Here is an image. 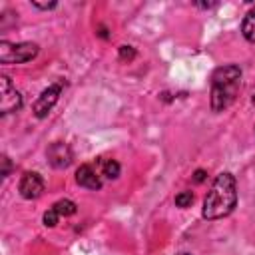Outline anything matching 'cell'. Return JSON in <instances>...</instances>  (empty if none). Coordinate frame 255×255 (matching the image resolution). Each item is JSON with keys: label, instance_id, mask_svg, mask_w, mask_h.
I'll return each instance as SVG.
<instances>
[{"label": "cell", "instance_id": "12", "mask_svg": "<svg viewBox=\"0 0 255 255\" xmlns=\"http://www.w3.org/2000/svg\"><path fill=\"white\" fill-rule=\"evenodd\" d=\"M193 201V193L191 191H181L175 195V205L177 207H189Z\"/></svg>", "mask_w": 255, "mask_h": 255}, {"label": "cell", "instance_id": "10", "mask_svg": "<svg viewBox=\"0 0 255 255\" xmlns=\"http://www.w3.org/2000/svg\"><path fill=\"white\" fill-rule=\"evenodd\" d=\"M100 165V173L108 179H116L120 175V163L116 159H98Z\"/></svg>", "mask_w": 255, "mask_h": 255}, {"label": "cell", "instance_id": "6", "mask_svg": "<svg viewBox=\"0 0 255 255\" xmlns=\"http://www.w3.org/2000/svg\"><path fill=\"white\" fill-rule=\"evenodd\" d=\"M18 189H20V195H22L24 199H36V197H40V193L44 191V179H42V175L36 173V171H26V173L22 175V179H20Z\"/></svg>", "mask_w": 255, "mask_h": 255}, {"label": "cell", "instance_id": "9", "mask_svg": "<svg viewBox=\"0 0 255 255\" xmlns=\"http://www.w3.org/2000/svg\"><path fill=\"white\" fill-rule=\"evenodd\" d=\"M241 34L247 42L255 44V6L245 14V18L241 22Z\"/></svg>", "mask_w": 255, "mask_h": 255}, {"label": "cell", "instance_id": "11", "mask_svg": "<svg viewBox=\"0 0 255 255\" xmlns=\"http://www.w3.org/2000/svg\"><path fill=\"white\" fill-rule=\"evenodd\" d=\"M52 207L56 209L58 215H74V213H76V203L70 201V199H60V201H56Z\"/></svg>", "mask_w": 255, "mask_h": 255}, {"label": "cell", "instance_id": "8", "mask_svg": "<svg viewBox=\"0 0 255 255\" xmlns=\"http://www.w3.org/2000/svg\"><path fill=\"white\" fill-rule=\"evenodd\" d=\"M100 169H96V165L92 163H84L78 167L76 171V181L82 185V187H88V189H100L102 187V179H100Z\"/></svg>", "mask_w": 255, "mask_h": 255}, {"label": "cell", "instance_id": "16", "mask_svg": "<svg viewBox=\"0 0 255 255\" xmlns=\"http://www.w3.org/2000/svg\"><path fill=\"white\" fill-rule=\"evenodd\" d=\"M2 163H4V171H2V175H4V177H8V173H10V161H8V157H6V155L2 157Z\"/></svg>", "mask_w": 255, "mask_h": 255}, {"label": "cell", "instance_id": "18", "mask_svg": "<svg viewBox=\"0 0 255 255\" xmlns=\"http://www.w3.org/2000/svg\"><path fill=\"white\" fill-rule=\"evenodd\" d=\"M177 255H189V253H177Z\"/></svg>", "mask_w": 255, "mask_h": 255}, {"label": "cell", "instance_id": "14", "mask_svg": "<svg viewBox=\"0 0 255 255\" xmlns=\"http://www.w3.org/2000/svg\"><path fill=\"white\" fill-rule=\"evenodd\" d=\"M135 58V50L131 46H120V60L124 62H131Z\"/></svg>", "mask_w": 255, "mask_h": 255}, {"label": "cell", "instance_id": "7", "mask_svg": "<svg viewBox=\"0 0 255 255\" xmlns=\"http://www.w3.org/2000/svg\"><path fill=\"white\" fill-rule=\"evenodd\" d=\"M46 155H48L50 165H52V167H56V169L68 167V165L72 163V149H70L66 143H62V141L52 143V145L48 147Z\"/></svg>", "mask_w": 255, "mask_h": 255}, {"label": "cell", "instance_id": "2", "mask_svg": "<svg viewBox=\"0 0 255 255\" xmlns=\"http://www.w3.org/2000/svg\"><path fill=\"white\" fill-rule=\"evenodd\" d=\"M239 78L241 70L239 66H221L213 72L211 76V110L213 112H223L229 108L239 92Z\"/></svg>", "mask_w": 255, "mask_h": 255}, {"label": "cell", "instance_id": "1", "mask_svg": "<svg viewBox=\"0 0 255 255\" xmlns=\"http://www.w3.org/2000/svg\"><path fill=\"white\" fill-rule=\"evenodd\" d=\"M237 203V187H235V177L231 173H219L205 199H203V217L205 219H219L225 217L233 211Z\"/></svg>", "mask_w": 255, "mask_h": 255}, {"label": "cell", "instance_id": "4", "mask_svg": "<svg viewBox=\"0 0 255 255\" xmlns=\"http://www.w3.org/2000/svg\"><path fill=\"white\" fill-rule=\"evenodd\" d=\"M22 106V96L20 92L12 86L8 76H0V114H10L20 110Z\"/></svg>", "mask_w": 255, "mask_h": 255}, {"label": "cell", "instance_id": "3", "mask_svg": "<svg viewBox=\"0 0 255 255\" xmlns=\"http://www.w3.org/2000/svg\"><path fill=\"white\" fill-rule=\"evenodd\" d=\"M38 46L32 42H22V44H10V42H0V62L2 64H24L36 58Z\"/></svg>", "mask_w": 255, "mask_h": 255}, {"label": "cell", "instance_id": "17", "mask_svg": "<svg viewBox=\"0 0 255 255\" xmlns=\"http://www.w3.org/2000/svg\"><path fill=\"white\" fill-rule=\"evenodd\" d=\"M193 179H195V183H201V181L205 179V171H203V169H197L195 175H193Z\"/></svg>", "mask_w": 255, "mask_h": 255}, {"label": "cell", "instance_id": "15", "mask_svg": "<svg viewBox=\"0 0 255 255\" xmlns=\"http://www.w3.org/2000/svg\"><path fill=\"white\" fill-rule=\"evenodd\" d=\"M36 8H40V10H52V8H56V2H50V4H40V2H32Z\"/></svg>", "mask_w": 255, "mask_h": 255}, {"label": "cell", "instance_id": "5", "mask_svg": "<svg viewBox=\"0 0 255 255\" xmlns=\"http://www.w3.org/2000/svg\"><path fill=\"white\" fill-rule=\"evenodd\" d=\"M60 94H62V82H56V84L48 86V88L40 94V98L34 102V114H36L38 118L48 116V112H50V110L54 108V104L58 102Z\"/></svg>", "mask_w": 255, "mask_h": 255}, {"label": "cell", "instance_id": "13", "mask_svg": "<svg viewBox=\"0 0 255 255\" xmlns=\"http://www.w3.org/2000/svg\"><path fill=\"white\" fill-rule=\"evenodd\" d=\"M58 219H60V215L56 213L54 207H50V209L44 213V225H46V227H54V225L58 223Z\"/></svg>", "mask_w": 255, "mask_h": 255}]
</instances>
